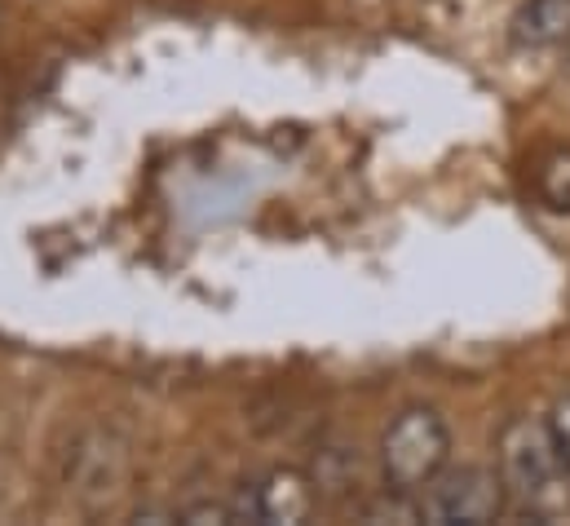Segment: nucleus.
<instances>
[{
	"label": "nucleus",
	"mask_w": 570,
	"mask_h": 526,
	"mask_svg": "<svg viewBox=\"0 0 570 526\" xmlns=\"http://www.w3.org/2000/svg\"><path fill=\"white\" fill-rule=\"evenodd\" d=\"M504 496L522 505L535 523L570 518V460L558 451L553 434L535 416H513L495 442Z\"/></svg>",
	"instance_id": "nucleus-1"
},
{
	"label": "nucleus",
	"mask_w": 570,
	"mask_h": 526,
	"mask_svg": "<svg viewBox=\"0 0 570 526\" xmlns=\"http://www.w3.org/2000/svg\"><path fill=\"white\" fill-rule=\"evenodd\" d=\"M451 456V434L433 407H407L390 420L381 438V469L390 491L416 496L425 483H433L446 469Z\"/></svg>",
	"instance_id": "nucleus-2"
},
{
	"label": "nucleus",
	"mask_w": 570,
	"mask_h": 526,
	"mask_svg": "<svg viewBox=\"0 0 570 526\" xmlns=\"http://www.w3.org/2000/svg\"><path fill=\"white\" fill-rule=\"evenodd\" d=\"M134 474V451L116 429H85L71 447H67V465H62V487L67 496L89 509L102 514L111 509Z\"/></svg>",
	"instance_id": "nucleus-3"
},
{
	"label": "nucleus",
	"mask_w": 570,
	"mask_h": 526,
	"mask_svg": "<svg viewBox=\"0 0 570 526\" xmlns=\"http://www.w3.org/2000/svg\"><path fill=\"white\" fill-rule=\"evenodd\" d=\"M421 518L425 523H495L504 514V483L495 469L482 465H460V469H442L433 483L421 487Z\"/></svg>",
	"instance_id": "nucleus-4"
},
{
	"label": "nucleus",
	"mask_w": 570,
	"mask_h": 526,
	"mask_svg": "<svg viewBox=\"0 0 570 526\" xmlns=\"http://www.w3.org/2000/svg\"><path fill=\"white\" fill-rule=\"evenodd\" d=\"M314 505H318V496H314V478H305L301 469H271L257 487H253V496L244 500V518H253V523H279V526H296L305 523L309 514H314Z\"/></svg>",
	"instance_id": "nucleus-5"
},
{
	"label": "nucleus",
	"mask_w": 570,
	"mask_h": 526,
	"mask_svg": "<svg viewBox=\"0 0 570 526\" xmlns=\"http://www.w3.org/2000/svg\"><path fill=\"white\" fill-rule=\"evenodd\" d=\"M513 36L535 49L570 40V0H527L513 18Z\"/></svg>",
	"instance_id": "nucleus-6"
},
{
	"label": "nucleus",
	"mask_w": 570,
	"mask_h": 526,
	"mask_svg": "<svg viewBox=\"0 0 570 526\" xmlns=\"http://www.w3.org/2000/svg\"><path fill=\"white\" fill-rule=\"evenodd\" d=\"M535 186H540V199L558 213H570V146H558L540 159L535 168Z\"/></svg>",
	"instance_id": "nucleus-7"
},
{
	"label": "nucleus",
	"mask_w": 570,
	"mask_h": 526,
	"mask_svg": "<svg viewBox=\"0 0 570 526\" xmlns=\"http://www.w3.org/2000/svg\"><path fill=\"white\" fill-rule=\"evenodd\" d=\"M181 523H244L239 505H222V500H204V505H190L177 514Z\"/></svg>",
	"instance_id": "nucleus-8"
},
{
	"label": "nucleus",
	"mask_w": 570,
	"mask_h": 526,
	"mask_svg": "<svg viewBox=\"0 0 570 526\" xmlns=\"http://www.w3.org/2000/svg\"><path fill=\"white\" fill-rule=\"evenodd\" d=\"M544 425H549V434H553L558 451L570 460V394L553 402V411H549V420H544Z\"/></svg>",
	"instance_id": "nucleus-9"
}]
</instances>
